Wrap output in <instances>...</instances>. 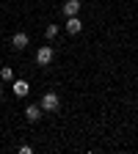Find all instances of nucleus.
<instances>
[{
  "instance_id": "1",
  "label": "nucleus",
  "mask_w": 138,
  "mask_h": 154,
  "mask_svg": "<svg viewBox=\"0 0 138 154\" xmlns=\"http://www.w3.org/2000/svg\"><path fill=\"white\" fill-rule=\"evenodd\" d=\"M39 107H42L44 113H58V107H61V96H58L55 91H47L42 96V102H39Z\"/></svg>"
},
{
  "instance_id": "2",
  "label": "nucleus",
  "mask_w": 138,
  "mask_h": 154,
  "mask_svg": "<svg viewBox=\"0 0 138 154\" xmlns=\"http://www.w3.org/2000/svg\"><path fill=\"white\" fill-rule=\"evenodd\" d=\"M53 58H55V50H53V47H39V50H36V63H39V66L53 63Z\"/></svg>"
},
{
  "instance_id": "3",
  "label": "nucleus",
  "mask_w": 138,
  "mask_h": 154,
  "mask_svg": "<svg viewBox=\"0 0 138 154\" xmlns=\"http://www.w3.org/2000/svg\"><path fill=\"white\" fill-rule=\"evenodd\" d=\"M80 30H83L80 17H66V33H69V36H77Z\"/></svg>"
},
{
  "instance_id": "4",
  "label": "nucleus",
  "mask_w": 138,
  "mask_h": 154,
  "mask_svg": "<svg viewBox=\"0 0 138 154\" xmlns=\"http://www.w3.org/2000/svg\"><path fill=\"white\" fill-rule=\"evenodd\" d=\"M28 42H30V38H28V33H22V30L11 36V47H14V50H25Z\"/></svg>"
},
{
  "instance_id": "5",
  "label": "nucleus",
  "mask_w": 138,
  "mask_h": 154,
  "mask_svg": "<svg viewBox=\"0 0 138 154\" xmlns=\"http://www.w3.org/2000/svg\"><path fill=\"white\" fill-rule=\"evenodd\" d=\"M11 91H14V96H19V99H22V96H28V94H30V85H28L25 80H14Z\"/></svg>"
},
{
  "instance_id": "6",
  "label": "nucleus",
  "mask_w": 138,
  "mask_h": 154,
  "mask_svg": "<svg viewBox=\"0 0 138 154\" xmlns=\"http://www.w3.org/2000/svg\"><path fill=\"white\" fill-rule=\"evenodd\" d=\"M80 0H66V3H64V14L66 17H77V14H80Z\"/></svg>"
},
{
  "instance_id": "7",
  "label": "nucleus",
  "mask_w": 138,
  "mask_h": 154,
  "mask_svg": "<svg viewBox=\"0 0 138 154\" xmlns=\"http://www.w3.org/2000/svg\"><path fill=\"white\" fill-rule=\"evenodd\" d=\"M42 113H44V110L39 107V105H28V107H25V119L33 124V121H39V119H42Z\"/></svg>"
},
{
  "instance_id": "8",
  "label": "nucleus",
  "mask_w": 138,
  "mask_h": 154,
  "mask_svg": "<svg viewBox=\"0 0 138 154\" xmlns=\"http://www.w3.org/2000/svg\"><path fill=\"white\" fill-rule=\"evenodd\" d=\"M55 36H58V25H47V28H44V38H50V42H53Z\"/></svg>"
},
{
  "instance_id": "9",
  "label": "nucleus",
  "mask_w": 138,
  "mask_h": 154,
  "mask_svg": "<svg viewBox=\"0 0 138 154\" xmlns=\"http://www.w3.org/2000/svg\"><path fill=\"white\" fill-rule=\"evenodd\" d=\"M0 77H3V80H11V83H14V69H0Z\"/></svg>"
},
{
  "instance_id": "10",
  "label": "nucleus",
  "mask_w": 138,
  "mask_h": 154,
  "mask_svg": "<svg viewBox=\"0 0 138 154\" xmlns=\"http://www.w3.org/2000/svg\"><path fill=\"white\" fill-rule=\"evenodd\" d=\"M0 96H3V88H0Z\"/></svg>"
}]
</instances>
